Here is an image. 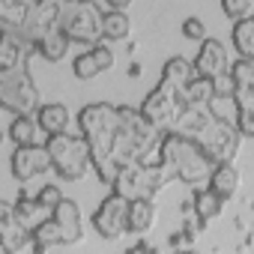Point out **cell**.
I'll return each instance as SVG.
<instances>
[{"label": "cell", "mask_w": 254, "mask_h": 254, "mask_svg": "<svg viewBox=\"0 0 254 254\" xmlns=\"http://www.w3.org/2000/svg\"><path fill=\"white\" fill-rule=\"evenodd\" d=\"M78 126H81V138L87 141L90 147V162L99 174V180L105 186L114 189V183L120 180V168L117 162L111 159L114 153V138L120 132V108L108 105V102H96V105H87L81 108L78 114Z\"/></svg>", "instance_id": "1"}, {"label": "cell", "mask_w": 254, "mask_h": 254, "mask_svg": "<svg viewBox=\"0 0 254 254\" xmlns=\"http://www.w3.org/2000/svg\"><path fill=\"white\" fill-rule=\"evenodd\" d=\"M159 165L177 171V180L189 183V186H200L203 180L209 183L215 165L212 159L203 153V147L191 138H183L177 132H165L162 144H159Z\"/></svg>", "instance_id": "2"}, {"label": "cell", "mask_w": 254, "mask_h": 254, "mask_svg": "<svg viewBox=\"0 0 254 254\" xmlns=\"http://www.w3.org/2000/svg\"><path fill=\"white\" fill-rule=\"evenodd\" d=\"M105 12L96 0H69L60 3V27L69 36V42H81V45H102L105 30H102Z\"/></svg>", "instance_id": "3"}, {"label": "cell", "mask_w": 254, "mask_h": 254, "mask_svg": "<svg viewBox=\"0 0 254 254\" xmlns=\"http://www.w3.org/2000/svg\"><path fill=\"white\" fill-rule=\"evenodd\" d=\"M171 180H177V171H171L165 165H156V168L132 165L114 183V194H123L126 200H153V194L159 189H165Z\"/></svg>", "instance_id": "4"}, {"label": "cell", "mask_w": 254, "mask_h": 254, "mask_svg": "<svg viewBox=\"0 0 254 254\" xmlns=\"http://www.w3.org/2000/svg\"><path fill=\"white\" fill-rule=\"evenodd\" d=\"M0 105L6 111H12L15 117H30V111L42 108L39 90L27 72V60L12 72H0Z\"/></svg>", "instance_id": "5"}, {"label": "cell", "mask_w": 254, "mask_h": 254, "mask_svg": "<svg viewBox=\"0 0 254 254\" xmlns=\"http://www.w3.org/2000/svg\"><path fill=\"white\" fill-rule=\"evenodd\" d=\"M48 153H51V162H54V171L63 177V180H81L87 174V168L93 165L90 162V147L84 138H75V135H54L45 141Z\"/></svg>", "instance_id": "6"}, {"label": "cell", "mask_w": 254, "mask_h": 254, "mask_svg": "<svg viewBox=\"0 0 254 254\" xmlns=\"http://www.w3.org/2000/svg\"><path fill=\"white\" fill-rule=\"evenodd\" d=\"M183 108H186V105H183L180 93H177L171 84L159 81V87L147 93V99H144V105H141V114H144V120H147L150 126H156L159 132H168L171 126H177V117H180Z\"/></svg>", "instance_id": "7"}, {"label": "cell", "mask_w": 254, "mask_h": 254, "mask_svg": "<svg viewBox=\"0 0 254 254\" xmlns=\"http://www.w3.org/2000/svg\"><path fill=\"white\" fill-rule=\"evenodd\" d=\"M239 141H242L239 129L224 126V123H215V120L206 126V129L200 132V138H197V144L203 147V153L212 159L215 168L218 165H233V159L239 153Z\"/></svg>", "instance_id": "8"}, {"label": "cell", "mask_w": 254, "mask_h": 254, "mask_svg": "<svg viewBox=\"0 0 254 254\" xmlns=\"http://www.w3.org/2000/svg\"><path fill=\"white\" fill-rule=\"evenodd\" d=\"M129 206H132V200L111 191L93 212V230L102 239H117L123 233H129Z\"/></svg>", "instance_id": "9"}, {"label": "cell", "mask_w": 254, "mask_h": 254, "mask_svg": "<svg viewBox=\"0 0 254 254\" xmlns=\"http://www.w3.org/2000/svg\"><path fill=\"white\" fill-rule=\"evenodd\" d=\"M45 171H54V162H51V153L45 144H36V147H18L12 153V174L15 180L27 183Z\"/></svg>", "instance_id": "10"}, {"label": "cell", "mask_w": 254, "mask_h": 254, "mask_svg": "<svg viewBox=\"0 0 254 254\" xmlns=\"http://www.w3.org/2000/svg\"><path fill=\"white\" fill-rule=\"evenodd\" d=\"M33 239V230H27L15 218V203H0V251L15 254Z\"/></svg>", "instance_id": "11"}, {"label": "cell", "mask_w": 254, "mask_h": 254, "mask_svg": "<svg viewBox=\"0 0 254 254\" xmlns=\"http://www.w3.org/2000/svg\"><path fill=\"white\" fill-rule=\"evenodd\" d=\"M194 72H197L200 78H209V81L227 75V72H230L227 48H224L218 39H206V42H200V51H197V57H194Z\"/></svg>", "instance_id": "12"}, {"label": "cell", "mask_w": 254, "mask_h": 254, "mask_svg": "<svg viewBox=\"0 0 254 254\" xmlns=\"http://www.w3.org/2000/svg\"><path fill=\"white\" fill-rule=\"evenodd\" d=\"M36 123H39V129H42L48 138L66 135V129H69V111H66V105H60V102L42 105V108L36 111Z\"/></svg>", "instance_id": "13"}, {"label": "cell", "mask_w": 254, "mask_h": 254, "mask_svg": "<svg viewBox=\"0 0 254 254\" xmlns=\"http://www.w3.org/2000/svg\"><path fill=\"white\" fill-rule=\"evenodd\" d=\"M209 123H212V117L206 114V108H197V105H186V108L180 111V117H177V135L197 141V138H200V132L206 129Z\"/></svg>", "instance_id": "14"}, {"label": "cell", "mask_w": 254, "mask_h": 254, "mask_svg": "<svg viewBox=\"0 0 254 254\" xmlns=\"http://www.w3.org/2000/svg\"><path fill=\"white\" fill-rule=\"evenodd\" d=\"M54 218H57V224L63 230V245H75L81 239V209H78V203L66 197L54 209Z\"/></svg>", "instance_id": "15"}, {"label": "cell", "mask_w": 254, "mask_h": 254, "mask_svg": "<svg viewBox=\"0 0 254 254\" xmlns=\"http://www.w3.org/2000/svg\"><path fill=\"white\" fill-rule=\"evenodd\" d=\"M194 78H197L194 63H189L186 57H171V60L162 66V81H165V84H171L177 93H183Z\"/></svg>", "instance_id": "16"}, {"label": "cell", "mask_w": 254, "mask_h": 254, "mask_svg": "<svg viewBox=\"0 0 254 254\" xmlns=\"http://www.w3.org/2000/svg\"><path fill=\"white\" fill-rule=\"evenodd\" d=\"M239 186H242V177H239V171L233 165H218L212 171V177H209V191L215 197H221V200H230L239 191Z\"/></svg>", "instance_id": "17"}, {"label": "cell", "mask_w": 254, "mask_h": 254, "mask_svg": "<svg viewBox=\"0 0 254 254\" xmlns=\"http://www.w3.org/2000/svg\"><path fill=\"white\" fill-rule=\"evenodd\" d=\"M206 114L215 120V123H224V126H239V117H242V108L236 102V96H212L206 102Z\"/></svg>", "instance_id": "18"}, {"label": "cell", "mask_w": 254, "mask_h": 254, "mask_svg": "<svg viewBox=\"0 0 254 254\" xmlns=\"http://www.w3.org/2000/svg\"><path fill=\"white\" fill-rule=\"evenodd\" d=\"M51 215H54V212H48L36 197H27L24 191H21V197L15 200V218H18L27 230H36V227H39L42 221H48Z\"/></svg>", "instance_id": "19"}, {"label": "cell", "mask_w": 254, "mask_h": 254, "mask_svg": "<svg viewBox=\"0 0 254 254\" xmlns=\"http://www.w3.org/2000/svg\"><path fill=\"white\" fill-rule=\"evenodd\" d=\"M66 51H69V36L63 33V27L57 24V27H51L48 30V36L36 45V54H42L45 60H51V63H57V60H63L66 57Z\"/></svg>", "instance_id": "20"}, {"label": "cell", "mask_w": 254, "mask_h": 254, "mask_svg": "<svg viewBox=\"0 0 254 254\" xmlns=\"http://www.w3.org/2000/svg\"><path fill=\"white\" fill-rule=\"evenodd\" d=\"M156 224V203L153 200H132L129 206V233H147Z\"/></svg>", "instance_id": "21"}, {"label": "cell", "mask_w": 254, "mask_h": 254, "mask_svg": "<svg viewBox=\"0 0 254 254\" xmlns=\"http://www.w3.org/2000/svg\"><path fill=\"white\" fill-rule=\"evenodd\" d=\"M221 197H215L209 189H197L194 194H191V206H194V215L203 221V224H209L212 218H218L221 215Z\"/></svg>", "instance_id": "22"}, {"label": "cell", "mask_w": 254, "mask_h": 254, "mask_svg": "<svg viewBox=\"0 0 254 254\" xmlns=\"http://www.w3.org/2000/svg\"><path fill=\"white\" fill-rule=\"evenodd\" d=\"M215 96V84L209 81V78H194L183 93H180V99H183V105H197V108H206V102Z\"/></svg>", "instance_id": "23"}, {"label": "cell", "mask_w": 254, "mask_h": 254, "mask_svg": "<svg viewBox=\"0 0 254 254\" xmlns=\"http://www.w3.org/2000/svg\"><path fill=\"white\" fill-rule=\"evenodd\" d=\"M36 132H42V129H39V123L30 120V117H15L12 126H9V138L18 147H36Z\"/></svg>", "instance_id": "24"}, {"label": "cell", "mask_w": 254, "mask_h": 254, "mask_svg": "<svg viewBox=\"0 0 254 254\" xmlns=\"http://www.w3.org/2000/svg\"><path fill=\"white\" fill-rule=\"evenodd\" d=\"M233 45L239 48V57H254V15L233 24Z\"/></svg>", "instance_id": "25"}, {"label": "cell", "mask_w": 254, "mask_h": 254, "mask_svg": "<svg viewBox=\"0 0 254 254\" xmlns=\"http://www.w3.org/2000/svg\"><path fill=\"white\" fill-rule=\"evenodd\" d=\"M102 30H105V39H126L129 36V15L126 12H105Z\"/></svg>", "instance_id": "26"}, {"label": "cell", "mask_w": 254, "mask_h": 254, "mask_svg": "<svg viewBox=\"0 0 254 254\" xmlns=\"http://www.w3.org/2000/svg\"><path fill=\"white\" fill-rule=\"evenodd\" d=\"M230 75L239 87H254V57H239L236 63H230Z\"/></svg>", "instance_id": "27"}, {"label": "cell", "mask_w": 254, "mask_h": 254, "mask_svg": "<svg viewBox=\"0 0 254 254\" xmlns=\"http://www.w3.org/2000/svg\"><path fill=\"white\" fill-rule=\"evenodd\" d=\"M72 72H75V78H81V81L102 75V69H99V63H96V57H93V51L78 54V57H75V63H72Z\"/></svg>", "instance_id": "28"}, {"label": "cell", "mask_w": 254, "mask_h": 254, "mask_svg": "<svg viewBox=\"0 0 254 254\" xmlns=\"http://www.w3.org/2000/svg\"><path fill=\"white\" fill-rule=\"evenodd\" d=\"M221 9H224V15H227L233 24H239V21L251 18V0H224Z\"/></svg>", "instance_id": "29"}, {"label": "cell", "mask_w": 254, "mask_h": 254, "mask_svg": "<svg viewBox=\"0 0 254 254\" xmlns=\"http://www.w3.org/2000/svg\"><path fill=\"white\" fill-rule=\"evenodd\" d=\"M36 200L48 209V212H54L66 197H63V191H60V186H54V183H48V186H42L39 191H36Z\"/></svg>", "instance_id": "30"}, {"label": "cell", "mask_w": 254, "mask_h": 254, "mask_svg": "<svg viewBox=\"0 0 254 254\" xmlns=\"http://www.w3.org/2000/svg\"><path fill=\"white\" fill-rule=\"evenodd\" d=\"M183 36H186V39H194V42H206V39H209V36H206V24H203L197 15H191V18L183 21Z\"/></svg>", "instance_id": "31"}, {"label": "cell", "mask_w": 254, "mask_h": 254, "mask_svg": "<svg viewBox=\"0 0 254 254\" xmlns=\"http://www.w3.org/2000/svg\"><path fill=\"white\" fill-rule=\"evenodd\" d=\"M90 51H93V57H96V63H99L102 72H108V69L114 66V51H111L108 45H96V48H90Z\"/></svg>", "instance_id": "32"}, {"label": "cell", "mask_w": 254, "mask_h": 254, "mask_svg": "<svg viewBox=\"0 0 254 254\" xmlns=\"http://www.w3.org/2000/svg\"><path fill=\"white\" fill-rule=\"evenodd\" d=\"M212 84H215V96H236V81H233L230 72L221 75V78H215Z\"/></svg>", "instance_id": "33"}, {"label": "cell", "mask_w": 254, "mask_h": 254, "mask_svg": "<svg viewBox=\"0 0 254 254\" xmlns=\"http://www.w3.org/2000/svg\"><path fill=\"white\" fill-rule=\"evenodd\" d=\"M180 254H197V251H194V248H189V251H180Z\"/></svg>", "instance_id": "34"}]
</instances>
